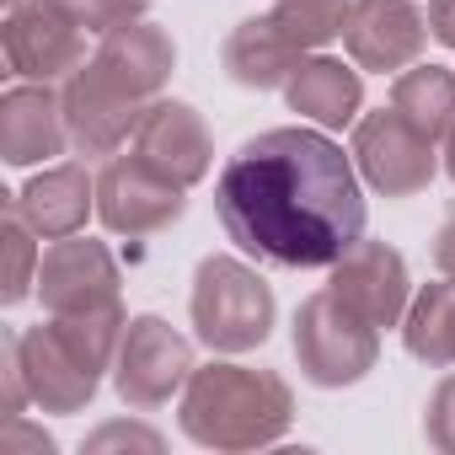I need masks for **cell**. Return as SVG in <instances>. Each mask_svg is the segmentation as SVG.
Wrapping results in <instances>:
<instances>
[{"mask_svg":"<svg viewBox=\"0 0 455 455\" xmlns=\"http://www.w3.org/2000/svg\"><path fill=\"white\" fill-rule=\"evenodd\" d=\"M65 124H70V145L81 156H118L124 140H134L140 118H145V102L129 97L97 60H86L65 86Z\"/></svg>","mask_w":455,"mask_h":455,"instance_id":"cell-9","label":"cell"},{"mask_svg":"<svg viewBox=\"0 0 455 455\" xmlns=\"http://www.w3.org/2000/svg\"><path fill=\"white\" fill-rule=\"evenodd\" d=\"M193 343L161 322V316H129V332H124V348H118V364H113V391L124 407L134 412H156L166 407L188 375H193Z\"/></svg>","mask_w":455,"mask_h":455,"instance_id":"cell-5","label":"cell"},{"mask_svg":"<svg viewBox=\"0 0 455 455\" xmlns=\"http://www.w3.org/2000/svg\"><path fill=\"white\" fill-rule=\"evenodd\" d=\"M428 33L444 49H455V0H428Z\"/></svg>","mask_w":455,"mask_h":455,"instance_id":"cell-29","label":"cell"},{"mask_svg":"<svg viewBox=\"0 0 455 455\" xmlns=\"http://www.w3.org/2000/svg\"><path fill=\"white\" fill-rule=\"evenodd\" d=\"M284 97H290V113L311 118L316 129H348V124H359V108H364V76L316 49L300 60Z\"/></svg>","mask_w":455,"mask_h":455,"instance_id":"cell-18","label":"cell"},{"mask_svg":"<svg viewBox=\"0 0 455 455\" xmlns=\"http://www.w3.org/2000/svg\"><path fill=\"white\" fill-rule=\"evenodd\" d=\"M423 434L434 450L455 455V375H444L434 391H428V407H423Z\"/></svg>","mask_w":455,"mask_h":455,"instance_id":"cell-26","label":"cell"},{"mask_svg":"<svg viewBox=\"0 0 455 455\" xmlns=\"http://www.w3.org/2000/svg\"><path fill=\"white\" fill-rule=\"evenodd\" d=\"M177 423L193 444L204 450H225V455H242V450H263L279 444L295 423V396L284 386V375L274 370H252V364H231V359H214L198 364L182 386V407Z\"/></svg>","mask_w":455,"mask_h":455,"instance_id":"cell-2","label":"cell"},{"mask_svg":"<svg viewBox=\"0 0 455 455\" xmlns=\"http://www.w3.org/2000/svg\"><path fill=\"white\" fill-rule=\"evenodd\" d=\"M434 268L444 279H455V214L439 225V236H434Z\"/></svg>","mask_w":455,"mask_h":455,"instance_id":"cell-30","label":"cell"},{"mask_svg":"<svg viewBox=\"0 0 455 455\" xmlns=\"http://www.w3.org/2000/svg\"><path fill=\"white\" fill-rule=\"evenodd\" d=\"M225 60V76L247 92H274V86H290V76L300 70L306 49L274 22V17H252V22H236L231 38L220 49Z\"/></svg>","mask_w":455,"mask_h":455,"instance_id":"cell-19","label":"cell"},{"mask_svg":"<svg viewBox=\"0 0 455 455\" xmlns=\"http://www.w3.org/2000/svg\"><path fill=\"white\" fill-rule=\"evenodd\" d=\"M188 316H193L198 343H209L214 354H247V348L268 343V332H274V290L242 258L214 252L193 274Z\"/></svg>","mask_w":455,"mask_h":455,"instance_id":"cell-3","label":"cell"},{"mask_svg":"<svg viewBox=\"0 0 455 455\" xmlns=\"http://www.w3.org/2000/svg\"><path fill=\"white\" fill-rule=\"evenodd\" d=\"M118 258L108 252V242H92V236H60L44 263H38V300L49 316H65V311H92V306H108L118 300Z\"/></svg>","mask_w":455,"mask_h":455,"instance_id":"cell-11","label":"cell"},{"mask_svg":"<svg viewBox=\"0 0 455 455\" xmlns=\"http://www.w3.org/2000/svg\"><path fill=\"white\" fill-rule=\"evenodd\" d=\"M214 214L268 268H332L364 236L359 166L322 129H268L225 161Z\"/></svg>","mask_w":455,"mask_h":455,"instance_id":"cell-1","label":"cell"},{"mask_svg":"<svg viewBox=\"0 0 455 455\" xmlns=\"http://www.w3.org/2000/svg\"><path fill=\"white\" fill-rule=\"evenodd\" d=\"M70 124H65V97L49 81H17L0 97V161L6 166H38L65 156Z\"/></svg>","mask_w":455,"mask_h":455,"instance_id":"cell-15","label":"cell"},{"mask_svg":"<svg viewBox=\"0 0 455 455\" xmlns=\"http://www.w3.org/2000/svg\"><path fill=\"white\" fill-rule=\"evenodd\" d=\"M60 327V338L92 364V370H113L118 364V348H124V332H129V311L124 300H108V306H92V311H65V316H49Z\"/></svg>","mask_w":455,"mask_h":455,"instance_id":"cell-22","label":"cell"},{"mask_svg":"<svg viewBox=\"0 0 455 455\" xmlns=\"http://www.w3.org/2000/svg\"><path fill=\"white\" fill-rule=\"evenodd\" d=\"M0 450H6V455H17V450H38V455H49V450H54V439H49L44 428H33L28 418H6V434H0Z\"/></svg>","mask_w":455,"mask_h":455,"instance_id":"cell-28","label":"cell"},{"mask_svg":"<svg viewBox=\"0 0 455 455\" xmlns=\"http://www.w3.org/2000/svg\"><path fill=\"white\" fill-rule=\"evenodd\" d=\"M327 290L348 311H359L370 327H396L412 306V279H407L402 252L386 242H364V236L327 268Z\"/></svg>","mask_w":455,"mask_h":455,"instance_id":"cell-10","label":"cell"},{"mask_svg":"<svg viewBox=\"0 0 455 455\" xmlns=\"http://www.w3.org/2000/svg\"><path fill=\"white\" fill-rule=\"evenodd\" d=\"M6 65L17 81H70L86 65V33L54 6V0H22L0 22Z\"/></svg>","mask_w":455,"mask_h":455,"instance_id":"cell-8","label":"cell"},{"mask_svg":"<svg viewBox=\"0 0 455 455\" xmlns=\"http://www.w3.org/2000/svg\"><path fill=\"white\" fill-rule=\"evenodd\" d=\"M188 209V188L145 166L140 156H108L97 172V220L113 236H156Z\"/></svg>","mask_w":455,"mask_h":455,"instance_id":"cell-7","label":"cell"},{"mask_svg":"<svg viewBox=\"0 0 455 455\" xmlns=\"http://www.w3.org/2000/svg\"><path fill=\"white\" fill-rule=\"evenodd\" d=\"M444 172H450V182H455V129L444 134Z\"/></svg>","mask_w":455,"mask_h":455,"instance_id":"cell-31","label":"cell"},{"mask_svg":"<svg viewBox=\"0 0 455 455\" xmlns=\"http://www.w3.org/2000/svg\"><path fill=\"white\" fill-rule=\"evenodd\" d=\"M423 44H428V17L412 0H354L343 49L359 70H375V76L407 70V65H418Z\"/></svg>","mask_w":455,"mask_h":455,"instance_id":"cell-13","label":"cell"},{"mask_svg":"<svg viewBox=\"0 0 455 455\" xmlns=\"http://www.w3.org/2000/svg\"><path fill=\"white\" fill-rule=\"evenodd\" d=\"M0 247H6V279H0V300L22 306L38 290V231L22 220L17 204H6V220H0Z\"/></svg>","mask_w":455,"mask_h":455,"instance_id":"cell-23","label":"cell"},{"mask_svg":"<svg viewBox=\"0 0 455 455\" xmlns=\"http://www.w3.org/2000/svg\"><path fill=\"white\" fill-rule=\"evenodd\" d=\"M12 6H22V0H6V12H12Z\"/></svg>","mask_w":455,"mask_h":455,"instance_id":"cell-32","label":"cell"},{"mask_svg":"<svg viewBox=\"0 0 455 455\" xmlns=\"http://www.w3.org/2000/svg\"><path fill=\"white\" fill-rule=\"evenodd\" d=\"M17 348H22V375H28V391H33V407L44 412H86L97 386H102V370H92L65 338L54 322H38V327H22L17 332Z\"/></svg>","mask_w":455,"mask_h":455,"instance_id":"cell-14","label":"cell"},{"mask_svg":"<svg viewBox=\"0 0 455 455\" xmlns=\"http://www.w3.org/2000/svg\"><path fill=\"white\" fill-rule=\"evenodd\" d=\"M12 204L44 242H60V236L86 231V214L97 209V177L81 161H60V166H44Z\"/></svg>","mask_w":455,"mask_h":455,"instance_id":"cell-16","label":"cell"},{"mask_svg":"<svg viewBox=\"0 0 455 455\" xmlns=\"http://www.w3.org/2000/svg\"><path fill=\"white\" fill-rule=\"evenodd\" d=\"M402 343L428 370H450L455 364V279L423 284L412 295V306L402 316Z\"/></svg>","mask_w":455,"mask_h":455,"instance_id":"cell-20","label":"cell"},{"mask_svg":"<svg viewBox=\"0 0 455 455\" xmlns=\"http://www.w3.org/2000/svg\"><path fill=\"white\" fill-rule=\"evenodd\" d=\"M348 156H354L359 177H364L375 193H386V198H412V193H423V188L434 182L439 161H444V156L434 150V140L418 134L396 108L364 113V118L354 124Z\"/></svg>","mask_w":455,"mask_h":455,"instance_id":"cell-6","label":"cell"},{"mask_svg":"<svg viewBox=\"0 0 455 455\" xmlns=\"http://www.w3.org/2000/svg\"><path fill=\"white\" fill-rule=\"evenodd\" d=\"M54 6L81 28V33H113V28H129L150 12V0H54Z\"/></svg>","mask_w":455,"mask_h":455,"instance_id":"cell-25","label":"cell"},{"mask_svg":"<svg viewBox=\"0 0 455 455\" xmlns=\"http://www.w3.org/2000/svg\"><path fill=\"white\" fill-rule=\"evenodd\" d=\"M348 12H354V0H279V6H274V22H279L306 54H316V49H327L332 38H343Z\"/></svg>","mask_w":455,"mask_h":455,"instance_id":"cell-24","label":"cell"},{"mask_svg":"<svg viewBox=\"0 0 455 455\" xmlns=\"http://www.w3.org/2000/svg\"><path fill=\"white\" fill-rule=\"evenodd\" d=\"M134 156L145 166H156L161 177H172L177 188H193L214 166V140H209V124L198 118V108H188L177 97H156V102H145V118L134 129Z\"/></svg>","mask_w":455,"mask_h":455,"instance_id":"cell-12","label":"cell"},{"mask_svg":"<svg viewBox=\"0 0 455 455\" xmlns=\"http://www.w3.org/2000/svg\"><path fill=\"white\" fill-rule=\"evenodd\" d=\"M295 359H300V375L322 391L359 386L380 359V327L348 311L332 290H316L295 311Z\"/></svg>","mask_w":455,"mask_h":455,"instance_id":"cell-4","label":"cell"},{"mask_svg":"<svg viewBox=\"0 0 455 455\" xmlns=\"http://www.w3.org/2000/svg\"><path fill=\"white\" fill-rule=\"evenodd\" d=\"M391 108L428 140H444L455 129V70L444 65H407L391 81Z\"/></svg>","mask_w":455,"mask_h":455,"instance_id":"cell-21","label":"cell"},{"mask_svg":"<svg viewBox=\"0 0 455 455\" xmlns=\"http://www.w3.org/2000/svg\"><path fill=\"white\" fill-rule=\"evenodd\" d=\"M129 97H140V102H156L161 97V86L172 81V65H177V49H172V38H166V28H156V22H129V28H113V33H102L97 38V54H92Z\"/></svg>","mask_w":455,"mask_h":455,"instance_id":"cell-17","label":"cell"},{"mask_svg":"<svg viewBox=\"0 0 455 455\" xmlns=\"http://www.w3.org/2000/svg\"><path fill=\"white\" fill-rule=\"evenodd\" d=\"M118 444H129V450H161V434L145 428V423H102V428L86 439L92 455H97V450H118Z\"/></svg>","mask_w":455,"mask_h":455,"instance_id":"cell-27","label":"cell"}]
</instances>
